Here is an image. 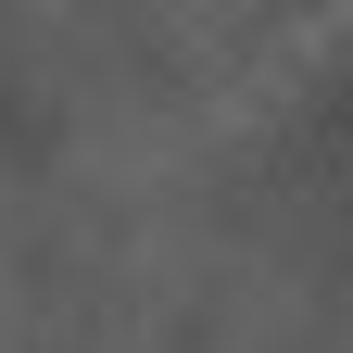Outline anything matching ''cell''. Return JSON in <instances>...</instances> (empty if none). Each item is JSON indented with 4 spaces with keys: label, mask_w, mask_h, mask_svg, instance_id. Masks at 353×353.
Instances as JSON below:
<instances>
[{
    "label": "cell",
    "mask_w": 353,
    "mask_h": 353,
    "mask_svg": "<svg viewBox=\"0 0 353 353\" xmlns=\"http://www.w3.org/2000/svg\"><path fill=\"white\" fill-rule=\"evenodd\" d=\"M63 316H76V240L0 176V353H51Z\"/></svg>",
    "instance_id": "obj_1"
}]
</instances>
